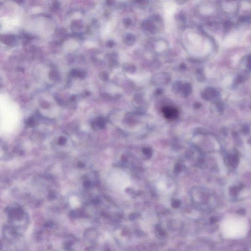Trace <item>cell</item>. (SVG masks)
<instances>
[{"label": "cell", "instance_id": "obj_2", "mask_svg": "<svg viewBox=\"0 0 251 251\" xmlns=\"http://www.w3.org/2000/svg\"><path fill=\"white\" fill-rule=\"evenodd\" d=\"M162 112L165 117L170 120L176 119L179 115V111L175 107H166L162 109Z\"/></svg>", "mask_w": 251, "mask_h": 251}, {"label": "cell", "instance_id": "obj_4", "mask_svg": "<svg viewBox=\"0 0 251 251\" xmlns=\"http://www.w3.org/2000/svg\"><path fill=\"white\" fill-rule=\"evenodd\" d=\"M102 76V77H101V78H102V79H103L104 80H105L106 79H107V74H106L105 72H102V73H101V75H100V76Z\"/></svg>", "mask_w": 251, "mask_h": 251}, {"label": "cell", "instance_id": "obj_3", "mask_svg": "<svg viewBox=\"0 0 251 251\" xmlns=\"http://www.w3.org/2000/svg\"><path fill=\"white\" fill-rule=\"evenodd\" d=\"M70 201L73 206H76L78 204V199L77 197H72Z\"/></svg>", "mask_w": 251, "mask_h": 251}, {"label": "cell", "instance_id": "obj_1", "mask_svg": "<svg viewBox=\"0 0 251 251\" xmlns=\"http://www.w3.org/2000/svg\"><path fill=\"white\" fill-rule=\"evenodd\" d=\"M109 183L113 187L120 189H124L130 186V177L123 171H116L111 175Z\"/></svg>", "mask_w": 251, "mask_h": 251}]
</instances>
